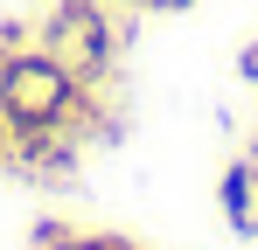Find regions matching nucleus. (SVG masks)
<instances>
[{
	"mask_svg": "<svg viewBox=\"0 0 258 250\" xmlns=\"http://www.w3.org/2000/svg\"><path fill=\"white\" fill-rule=\"evenodd\" d=\"M223 208H230L237 229H251V167H230L223 174Z\"/></svg>",
	"mask_w": 258,
	"mask_h": 250,
	"instance_id": "obj_3",
	"label": "nucleus"
},
{
	"mask_svg": "<svg viewBox=\"0 0 258 250\" xmlns=\"http://www.w3.org/2000/svg\"><path fill=\"white\" fill-rule=\"evenodd\" d=\"M77 111V77L49 56V49H21L0 63V118L21 139H42Z\"/></svg>",
	"mask_w": 258,
	"mask_h": 250,
	"instance_id": "obj_1",
	"label": "nucleus"
},
{
	"mask_svg": "<svg viewBox=\"0 0 258 250\" xmlns=\"http://www.w3.org/2000/svg\"><path fill=\"white\" fill-rule=\"evenodd\" d=\"M42 49L84 83V77L105 70V56H112V28H105V14H98L91 0H63V7L49 14V28H42Z\"/></svg>",
	"mask_w": 258,
	"mask_h": 250,
	"instance_id": "obj_2",
	"label": "nucleus"
}]
</instances>
